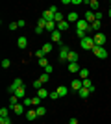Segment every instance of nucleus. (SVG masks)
Returning a JSON list of instances; mask_svg holds the SVG:
<instances>
[{
    "label": "nucleus",
    "instance_id": "f257e3e1",
    "mask_svg": "<svg viewBox=\"0 0 111 124\" xmlns=\"http://www.w3.org/2000/svg\"><path fill=\"white\" fill-rule=\"evenodd\" d=\"M80 46L83 48V50H93V46H95L93 35H87V37H83V39H80Z\"/></svg>",
    "mask_w": 111,
    "mask_h": 124
},
{
    "label": "nucleus",
    "instance_id": "f03ea898",
    "mask_svg": "<svg viewBox=\"0 0 111 124\" xmlns=\"http://www.w3.org/2000/svg\"><path fill=\"white\" fill-rule=\"evenodd\" d=\"M93 54H95L98 59H106V57H107V50L104 46H96V45L93 46Z\"/></svg>",
    "mask_w": 111,
    "mask_h": 124
},
{
    "label": "nucleus",
    "instance_id": "7ed1b4c3",
    "mask_svg": "<svg viewBox=\"0 0 111 124\" xmlns=\"http://www.w3.org/2000/svg\"><path fill=\"white\" fill-rule=\"evenodd\" d=\"M93 39H95V45H96V46H104V43L107 41L106 33H102V31H98V33H95V35H93Z\"/></svg>",
    "mask_w": 111,
    "mask_h": 124
},
{
    "label": "nucleus",
    "instance_id": "20e7f679",
    "mask_svg": "<svg viewBox=\"0 0 111 124\" xmlns=\"http://www.w3.org/2000/svg\"><path fill=\"white\" fill-rule=\"evenodd\" d=\"M19 87H24V82H22L21 78H15V80H13V83L9 85V89H7V91H9V93L13 94V93H15V91H17Z\"/></svg>",
    "mask_w": 111,
    "mask_h": 124
},
{
    "label": "nucleus",
    "instance_id": "39448f33",
    "mask_svg": "<svg viewBox=\"0 0 111 124\" xmlns=\"http://www.w3.org/2000/svg\"><path fill=\"white\" fill-rule=\"evenodd\" d=\"M69 52H70V48H69V46L61 45V52H59V61H69Z\"/></svg>",
    "mask_w": 111,
    "mask_h": 124
},
{
    "label": "nucleus",
    "instance_id": "423d86ee",
    "mask_svg": "<svg viewBox=\"0 0 111 124\" xmlns=\"http://www.w3.org/2000/svg\"><path fill=\"white\" fill-rule=\"evenodd\" d=\"M13 94H15L19 100H24V98H26V85H24V87H19Z\"/></svg>",
    "mask_w": 111,
    "mask_h": 124
},
{
    "label": "nucleus",
    "instance_id": "0eeeda50",
    "mask_svg": "<svg viewBox=\"0 0 111 124\" xmlns=\"http://www.w3.org/2000/svg\"><path fill=\"white\" fill-rule=\"evenodd\" d=\"M81 87H83V82H81V80H72V82H70V89L76 91V93H78Z\"/></svg>",
    "mask_w": 111,
    "mask_h": 124
},
{
    "label": "nucleus",
    "instance_id": "6e6552de",
    "mask_svg": "<svg viewBox=\"0 0 111 124\" xmlns=\"http://www.w3.org/2000/svg\"><path fill=\"white\" fill-rule=\"evenodd\" d=\"M89 22H87V21H78V22H76V30H83L85 31V33H87V30H89Z\"/></svg>",
    "mask_w": 111,
    "mask_h": 124
},
{
    "label": "nucleus",
    "instance_id": "1a4fd4ad",
    "mask_svg": "<svg viewBox=\"0 0 111 124\" xmlns=\"http://www.w3.org/2000/svg\"><path fill=\"white\" fill-rule=\"evenodd\" d=\"M43 19H44V21H48V22H50V21H54V19H56V13H54V11L50 9V8H48V9L44 11V13H43Z\"/></svg>",
    "mask_w": 111,
    "mask_h": 124
},
{
    "label": "nucleus",
    "instance_id": "9d476101",
    "mask_svg": "<svg viewBox=\"0 0 111 124\" xmlns=\"http://www.w3.org/2000/svg\"><path fill=\"white\" fill-rule=\"evenodd\" d=\"M11 109H13V111H15V115H19V117H21V115H26V108H24L22 104H17L15 108H11Z\"/></svg>",
    "mask_w": 111,
    "mask_h": 124
},
{
    "label": "nucleus",
    "instance_id": "9b49d317",
    "mask_svg": "<svg viewBox=\"0 0 111 124\" xmlns=\"http://www.w3.org/2000/svg\"><path fill=\"white\" fill-rule=\"evenodd\" d=\"M61 33H63V31H59V30L52 31V33H50V39H52V43H61Z\"/></svg>",
    "mask_w": 111,
    "mask_h": 124
},
{
    "label": "nucleus",
    "instance_id": "f8f14e48",
    "mask_svg": "<svg viewBox=\"0 0 111 124\" xmlns=\"http://www.w3.org/2000/svg\"><path fill=\"white\" fill-rule=\"evenodd\" d=\"M17 46L21 48V50H24V48L28 46V39L24 35H21V37H19V41H17Z\"/></svg>",
    "mask_w": 111,
    "mask_h": 124
},
{
    "label": "nucleus",
    "instance_id": "ddd939ff",
    "mask_svg": "<svg viewBox=\"0 0 111 124\" xmlns=\"http://www.w3.org/2000/svg\"><path fill=\"white\" fill-rule=\"evenodd\" d=\"M37 117H39V115H37L35 109H26V119L30 120V122H32V120H35Z\"/></svg>",
    "mask_w": 111,
    "mask_h": 124
},
{
    "label": "nucleus",
    "instance_id": "4468645a",
    "mask_svg": "<svg viewBox=\"0 0 111 124\" xmlns=\"http://www.w3.org/2000/svg\"><path fill=\"white\" fill-rule=\"evenodd\" d=\"M80 19H78V13L76 11H70L69 15H67V22H78Z\"/></svg>",
    "mask_w": 111,
    "mask_h": 124
},
{
    "label": "nucleus",
    "instance_id": "2eb2a0df",
    "mask_svg": "<svg viewBox=\"0 0 111 124\" xmlns=\"http://www.w3.org/2000/svg\"><path fill=\"white\" fill-rule=\"evenodd\" d=\"M67 63H78V52L70 50L69 52V61H67Z\"/></svg>",
    "mask_w": 111,
    "mask_h": 124
},
{
    "label": "nucleus",
    "instance_id": "dca6fc26",
    "mask_svg": "<svg viewBox=\"0 0 111 124\" xmlns=\"http://www.w3.org/2000/svg\"><path fill=\"white\" fill-rule=\"evenodd\" d=\"M85 21L89 22V24H93V22L96 21V15L93 13V11H87V13H85Z\"/></svg>",
    "mask_w": 111,
    "mask_h": 124
},
{
    "label": "nucleus",
    "instance_id": "f3484780",
    "mask_svg": "<svg viewBox=\"0 0 111 124\" xmlns=\"http://www.w3.org/2000/svg\"><path fill=\"white\" fill-rule=\"evenodd\" d=\"M81 82H83V87L85 89H89L91 93H95V85H93V82H91L89 78H87V80H81Z\"/></svg>",
    "mask_w": 111,
    "mask_h": 124
},
{
    "label": "nucleus",
    "instance_id": "a211bd4d",
    "mask_svg": "<svg viewBox=\"0 0 111 124\" xmlns=\"http://www.w3.org/2000/svg\"><path fill=\"white\" fill-rule=\"evenodd\" d=\"M37 96H39V98H48V96H50V93H48V91H46V89H44V87H41V89H39V91H37Z\"/></svg>",
    "mask_w": 111,
    "mask_h": 124
},
{
    "label": "nucleus",
    "instance_id": "6ab92c4d",
    "mask_svg": "<svg viewBox=\"0 0 111 124\" xmlns=\"http://www.w3.org/2000/svg\"><path fill=\"white\" fill-rule=\"evenodd\" d=\"M80 65L78 63H69V72H72V74H76V72H80Z\"/></svg>",
    "mask_w": 111,
    "mask_h": 124
},
{
    "label": "nucleus",
    "instance_id": "aec40b11",
    "mask_svg": "<svg viewBox=\"0 0 111 124\" xmlns=\"http://www.w3.org/2000/svg\"><path fill=\"white\" fill-rule=\"evenodd\" d=\"M78 94H80V98H87V96H89V94H93V93H91L89 89L81 87V89H80V91H78Z\"/></svg>",
    "mask_w": 111,
    "mask_h": 124
},
{
    "label": "nucleus",
    "instance_id": "412c9836",
    "mask_svg": "<svg viewBox=\"0 0 111 124\" xmlns=\"http://www.w3.org/2000/svg\"><path fill=\"white\" fill-rule=\"evenodd\" d=\"M56 91H58V94H59V98H61V96H65V94L69 93V89L65 87V85H59V87L56 89Z\"/></svg>",
    "mask_w": 111,
    "mask_h": 124
},
{
    "label": "nucleus",
    "instance_id": "4be33fe9",
    "mask_svg": "<svg viewBox=\"0 0 111 124\" xmlns=\"http://www.w3.org/2000/svg\"><path fill=\"white\" fill-rule=\"evenodd\" d=\"M58 30L59 31H67V30H69V22H67V21L59 22V24H58Z\"/></svg>",
    "mask_w": 111,
    "mask_h": 124
},
{
    "label": "nucleus",
    "instance_id": "5701e85b",
    "mask_svg": "<svg viewBox=\"0 0 111 124\" xmlns=\"http://www.w3.org/2000/svg\"><path fill=\"white\" fill-rule=\"evenodd\" d=\"M39 82H41V83H48V82H50V74L43 72L41 76H39Z\"/></svg>",
    "mask_w": 111,
    "mask_h": 124
},
{
    "label": "nucleus",
    "instance_id": "b1692460",
    "mask_svg": "<svg viewBox=\"0 0 111 124\" xmlns=\"http://www.w3.org/2000/svg\"><path fill=\"white\" fill-rule=\"evenodd\" d=\"M41 50L44 52V54H50V52H52V43H44Z\"/></svg>",
    "mask_w": 111,
    "mask_h": 124
},
{
    "label": "nucleus",
    "instance_id": "393cba45",
    "mask_svg": "<svg viewBox=\"0 0 111 124\" xmlns=\"http://www.w3.org/2000/svg\"><path fill=\"white\" fill-rule=\"evenodd\" d=\"M100 26H102L100 21H95L93 24H91V28H93V31H96V33H98V31H100Z\"/></svg>",
    "mask_w": 111,
    "mask_h": 124
},
{
    "label": "nucleus",
    "instance_id": "a878e982",
    "mask_svg": "<svg viewBox=\"0 0 111 124\" xmlns=\"http://www.w3.org/2000/svg\"><path fill=\"white\" fill-rule=\"evenodd\" d=\"M17 104H19V98H17L15 94H11V98H9V109H11V108H15Z\"/></svg>",
    "mask_w": 111,
    "mask_h": 124
},
{
    "label": "nucleus",
    "instance_id": "bb28decb",
    "mask_svg": "<svg viewBox=\"0 0 111 124\" xmlns=\"http://www.w3.org/2000/svg\"><path fill=\"white\" fill-rule=\"evenodd\" d=\"M80 78H81V80H87V78H89V70H87V69H80Z\"/></svg>",
    "mask_w": 111,
    "mask_h": 124
},
{
    "label": "nucleus",
    "instance_id": "cd10ccee",
    "mask_svg": "<svg viewBox=\"0 0 111 124\" xmlns=\"http://www.w3.org/2000/svg\"><path fill=\"white\" fill-rule=\"evenodd\" d=\"M89 6H91V11H96L98 8H100V4H98L96 0H89Z\"/></svg>",
    "mask_w": 111,
    "mask_h": 124
},
{
    "label": "nucleus",
    "instance_id": "c85d7f7f",
    "mask_svg": "<svg viewBox=\"0 0 111 124\" xmlns=\"http://www.w3.org/2000/svg\"><path fill=\"white\" fill-rule=\"evenodd\" d=\"M35 111H37V115H39V117L46 115V108H44V106H39V108H35Z\"/></svg>",
    "mask_w": 111,
    "mask_h": 124
},
{
    "label": "nucleus",
    "instance_id": "c756f323",
    "mask_svg": "<svg viewBox=\"0 0 111 124\" xmlns=\"http://www.w3.org/2000/svg\"><path fill=\"white\" fill-rule=\"evenodd\" d=\"M32 106L33 108H39V106H41V98H39V96H33L32 98Z\"/></svg>",
    "mask_w": 111,
    "mask_h": 124
},
{
    "label": "nucleus",
    "instance_id": "7c9ffc66",
    "mask_svg": "<svg viewBox=\"0 0 111 124\" xmlns=\"http://www.w3.org/2000/svg\"><path fill=\"white\" fill-rule=\"evenodd\" d=\"M22 106H24V108H33V106H32V98H28V96H26V98L22 100Z\"/></svg>",
    "mask_w": 111,
    "mask_h": 124
},
{
    "label": "nucleus",
    "instance_id": "2f4dec72",
    "mask_svg": "<svg viewBox=\"0 0 111 124\" xmlns=\"http://www.w3.org/2000/svg\"><path fill=\"white\" fill-rule=\"evenodd\" d=\"M46 22H48V21H44V19L41 17V19L37 21V26H39V28H46Z\"/></svg>",
    "mask_w": 111,
    "mask_h": 124
},
{
    "label": "nucleus",
    "instance_id": "473e14b6",
    "mask_svg": "<svg viewBox=\"0 0 111 124\" xmlns=\"http://www.w3.org/2000/svg\"><path fill=\"white\" fill-rule=\"evenodd\" d=\"M7 109L9 108H2L0 109V119H6V117H7Z\"/></svg>",
    "mask_w": 111,
    "mask_h": 124
},
{
    "label": "nucleus",
    "instance_id": "72a5a7b5",
    "mask_svg": "<svg viewBox=\"0 0 111 124\" xmlns=\"http://www.w3.org/2000/svg\"><path fill=\"white\" fill-rule=\"evenodd\" d=\"M50 100H58L59 98V94H58V91H50V96H48Z\"/></svg>",
    "mask_w": 111,
    "mask_h": 124
},
{
    "label": "nucleus",
    "instance_id": "f704fd0d",
    "mask_svg": "<svg viewBox=\"0 0 111 124\" xmlns=\"http://www.w3.org/2000/svg\"><path fill=\"white\" fill-rule=\"evenodd\" d=\"M54 22H58V24H59V22H63V15H61L59 11L56 13V19H54Z\"/></svg>",
    "mask_w": 111,
    "mask_h": 124
},
{
    "label": "nucleus",
    "instance_id": "c9c22d12",
    "mask_svg": "<svg viewBox=\"0 0 111 124\" xmlns=\"http://www.w3.org/2000/svg\"><path fill=\"white\" fill-rule=\"evenodd\" d=\"M76 35H78L80 39H83V37H87V33H85L83 30H76Z\"/></svg>",
    "mask_w": 111,
    "mask_h": 124
},
{
    "label": "nucleus",
    "instance_id": "e433bc0d",
    "mask_svg": "<svg viewBox=\"0 0 111 124\" xmlns=\"http://www.w3.org/2000/svg\"><path fill=\"white\" fill-rule=\"evenodd\" d=\"M44 56H46V54H44L43 50H37V52H35V57H37V59H43Z\"/></svg>",
    "mask_w": 111,
    "mask_h": 124
},
{
    "label": "nucleus",
    "instance_id": "4c0bfd02",
    "mask_svg": "<svg viewBox=\"0 0 111 124\" xmlns=\"http://www.w3.org/2000/svg\"><path fill=\"white\" fill-rule=\"evenodd\" d=\"M41 87H43V83L39 82V80H35V82H33V89H35V91H39Z\"/></svg>",
    "mask_w": 111,
    "mask_h": 124
},
{
    "label": "nucleus",
    "instance_id": "58836bf2",
    "mask_svg": "<svg viewBox=\"0 0 111 124\" xmlns=\"http://www.w3.org/2000/svg\"><path fill=\"white\" fill-rule=\"evenodd\" d=\"M9 65H11V61L7 59V57H6V59H2V67H4V69H7Z\"/></svg>",
    "mask_w": 111,
    "mask_h": 124
},
{
    "label": "nucleus",
    "instance_id": "ea45409f",
    "mask_svg": "<svg viewBox=\"0 0 111 124\" xmlns=\"http://www.w3.org/2000/svg\"><path fill=\"white\" fill-rule=\"evenodd\" d=\"M39 65H41L43 69L46 67V65H48V61H46V57H43V59H39Z\"/></svg>",
    "mask_w": 111,
    "mask_h": 124
},
{
    "label": "nucleus",
    "instance_id": "a19ab883",
    "mask_svg": "<svg viewBox=\"0 0 111 124\" xmlns=\"http://www.w3.org/2000/svg\"><path fill=\"white\" fill-rule=\"evenodd\" d=\"M7 28L13 31V30H17V28H19V24H17V22H9V26H7Z\"/></svg>",
    "mask_w": 111,
    "mask_h": 124
},
{
    "label": "nucleus",
    "instance_id": "79ce46f5",
    "mask_svg": "<svg viewBox=\"0 0 111 124\" xmlns=\"http://www.w3.org/2000/svg\"><path fill=\"white\" fill-rule=\"evenodd\" d=\"M52 70H54L52 65H46V67H44V72H46V74H52Z\"/></svg>",
    "mask_w": 111,
    "mask_h": 124
},
{
    "label": "nucleus",
    "instance_id": "37998d69",
    "mask_svg": "<svg viewBox=\"0 0 111 124\" xmlns=\"http://www.w3.org/2000/svg\"><path fill=\"white\" fill-rule=\"evenodd\" d=\"M0 124H11L9 117H6V119H0Z\"/></svg>",
    "mask_w": 111,
    "mask_h": 124
},
{
    "label": "nucleus",
    "instance_id": "c03bdc74",
    "mask_svg": "<svg viewBox=\"0 0 111 124\" xmlns=\"http://www.w3.org/2000/svg\"><path fill=\"white\" fill-rule=\"evenodd\" d=\"M17 24H19V28H24V26H26V21H17Z\"/></svg>",
    "mask_w": 111,
    "mask_h": 124
},
{
    "label": "nucleus",
    "instance_id": "a18cd8bd",
    "mask_svg": "<svg viewBox=\"0 0 111 124\" xmlns=\"http://www.w3.org/2000/svg\"><path fill=\"white\" fill-rule=\"evenodd\" d=\"M95 15H96V21H102V17H104V15H102V13H100V11H96Z\"/></svg>",
    "mask_w": 111,
    "mask_h": 124
},
{
    "label": "nucleus",
    "instance_id": "49530a36",
    "mask_svg": "<svg viewBox=\"0 0 111 124\" xmlns=\"http://www.w3.org/2000/svg\"><path fill=\"white\" fill-rule=\"evenodd\" d=\"M43 31H44V28H39V26L35 28V33H37V35H39V33H43Z\"/></svg>",
    "mask_w": 111,
    "mask_h": 124
},
{
    "label": "nucleus",
    "instance_id": "de8ad7c7",
    "mask_svg": "<svg viewBox=\"0 0 111 124\" xmlns=\"http://www.w3.org/2000/svg\"><path fill=\"white\" fill-rule=\"evenodd\" d=\"M69 124H78V119H76V117H72V119L69 120Z\"/></svg>",
    "mask_w": 111,
    "mask_h": 124
},
{
    "label": "nucleus",
    "instance_id": "09e8293b",
    "mask_svg": "<svg viewBox=\"0 0 111 124\" xmlns=\"http://www.w3.org/2000/svg\"><path fill=\"white\" fill-rule=\"evenodd\" d=\"M107 15H109V17H111V9H109V11H107Z\"/></svg>",
    "mask_w": 111,
    "mask_h": 124
},
{
    "label": "nucleus",
    "instance_id": "8fccbe9b",
    "mask_svg": "<svg viewBox=\"0 0 111 124\" xmlns=\"http://www.w3.org/2000/svg\"><path fill=\"white\" fill-rule=\"evenodd\" d=\"M109 9H111V2H109Z\"/></svg>",
    "mask_w": 111,
    "mask_h": 124
}]
</instances>
